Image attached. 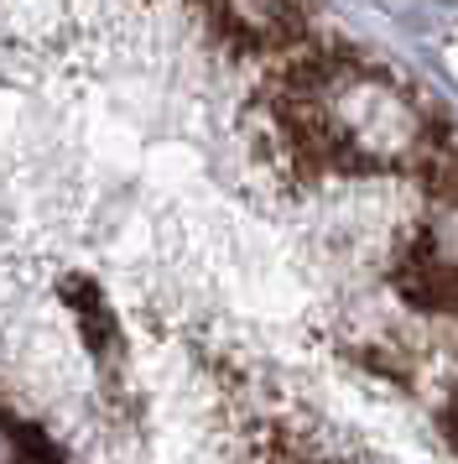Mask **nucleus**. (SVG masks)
<instances>
[{"mask_svg": "<svg viewBox=\"0 0 458 464\" xmlns=\"http://www.w3.org/2000/svg\"><path fill=\"white\" fill-rule=\"evenodd\" d=\"M68 297H73V314H79V329H83L89 355L110 360V344H120V334H115V314L104 308L100 287H94V282H83V276H73V282H68Z\"/></svg>", "mask_w": 458, "mask_h": 464, "instance_id": "f257e3e1", "label": "nucleus"}]
</instances>
